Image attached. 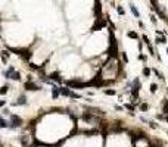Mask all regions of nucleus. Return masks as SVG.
I'll return each mask as SVG.
<instances>
[{
    "instance_id": "f8f14e48",
    "label": "nucleus",
    "mask_w": 168,
    "mask_h": 147,
    "mask_svg": "<svg viewBox=\"0 0 168 147\" xmlns=\"http://www.w3.org/2000/svg\"><path fill=\"white\" fill-rule=\"evenodd\" d=\"M12 105L13 106H25V105H27V97H25L24 94H22V96H19L18 100H16V101H13Z\"/></svg>"
},
{
    "instance_id": "37998d69",
    "label": "nucleus",
    "mask_w": 168,
    "mask_h": 147,
    "mask_svg": "<svg viewBox=\"0 0 168 147\" xmlns=\"http://www.w3.org/2000/svg\"><path fill=\"white\" fill-rule=\"evenodd\" d=\"M167 22H168V18H167Z\"/></svg>"
},
{
    "instance_id": "20e7f679",
    "label": "nucleus",
    "mask_w": 168,
    "mask_h": 147,
    "mask_svg": "<svg viewBox=\"0 0 168 147\" xmlns=\"http://www.w3.org/2000/svg\"><path fill=\"white\" fill-rule=\"evenodd\" d=\"M140 88H142L140 80H139V78H134V81H133V85H131V90H130V93H131V97H133V101H134V99H137V97H139V91H140Z\"/></svg>"
},
{
    "instance_id": "a878e982",
    "label": "nucleus",
    "mask_w": 168,
    "mask_h": 147,
    "mask_svg": "<svg viewBox=\"0 0 168 147\" xmlns=\"http://www.w3.org/2000/svg\"><path fill=\"white\" fill-rule=\"evenodd\" d=\"M105 94H106V96H115L117 91H115L114 88H112V90H111V88H106V90H105Z\"/></svg>"
},
{
    "instance_id": "412c9836",
    "label": "nucleus",
    "mask_w": 168,
    "mask_h": 147,
    "mask_svg": "<svg viewBox=\"0 0 168 147\" xmlns=\"http://www.w3.org/2000/svg\"><path fill=\"white\" fill-rule=\"evenodd\" d=\"M7 91H9V84H5V85H2V87H0V96L6 94Z\"/></svg>"
},
{
    "instance_id": "b1692460",
    "label": "nucleus",
    "mask_w": 168,
    "mask_h": 147,
    "mask_svg": "<svg viewBox=\"0 0 168 147\" xmlns=\"http://www.w3.org/2000/svg\"><path fill=\"white\" fill-rule=\"evenodd\" d=\"M10 80H15V81H19V80H21V74L15 71V72H13L12 75H10Z\"/></svg>"
},
{
    "instance_id": "c9c22d12",
    "label": "nucleus",
    "mask_w": 168,
    "mask_h": 147,
    "mask_svg": "<svg viewBox=\"0 0 168 147\" xmlns=\"http://www.w3.org/2000/svg\"><path fill=\"white\" fill-rule=\"evenodd\" d=\"M2 113H3V115H6V116H10V112H9V109H3V110H2Z\"/></svg>"
},
{
    "instance_id": "ddd939ff",
    "label": "nucleus",
    "mask_w": 168,
    "mask_h": 147,
    "mask_svg": "<svg viewBox=\"0 0 168 147\" xmlns=\"http://www.w3.org/2000/svg\"><path fill=\"white\" fill-rule=\"evenodd\" d=\"M81 134H84L86 137H89V135H97V134H100V131H99V128H94V129H84V131H81Z\"/></svg>"
},
{
    "instance_id": "f3484780",
    "label": "nucleus",
    "mask_w": 168,
    "mask_h": 147,
    "mask_svg": "<svg viewBox=\"0 0 168 147\" xmlns=\"http://www.w3.org/2000/svg\"><path fill=\"white\" fill-rule=\"evenodd\" d=\"M130 10H131V13H133L134 18H140V12H139V9L133 5V3H130Z\"/></svg>"
},
{
    "instance_id": "79ce46f5",
    "label": "nucleus",
    "mask_w": 168,
    "mask_h": 147,
    "mask_svg": "<svg viewBox=\"0 0 168 147\" xmlns=\"http://www.w3.org/2000/svg\"><path fill=\"white\" fill-rule=\"evenodd\" d=\"M133 147H137V146H133Z\"/></svg>"
},
{
    "instance_id": "7ed1b4c3",
    "label": "nucleus",
    "mask_w": 168,
    "mask_h": 147,
    "mask_svg": "<svg viewBox=\"0 0 168 147\" xmlns=\"http://www.w3.org/2000/svg\"><path fill=\"white\" fill-rule=\"evenodd\" d=\"M22 123H24V121H22L21 116H18V115H10V121H9V128L10 129L19 128V127H22Z\"/></svg>"
},
{
    "instance_id": "c03bdc74",
    "label": "nucleus",
    "mask_w": 168,
    "mask_h": 147,
    "mask_svg": "<svg viewBox=\"0 0 168 147\" xmlns=\"http://www.w3.org/2000/svg\"><path fill=\"white\" fill-rule=\"evenodd\" d=\"M167 53H168V49H167Z\"/></svg>"
},
{
    "instance_id": "cd10ccee",
    "label": "nucleus",
    "mask_w": 168,
    "mask_h": 147,
    "mask_svg": "<svg viewBox=\"0 0 168 147\" xmlns=\"http://www.w3.org/2000/svg\"><path fill=\"white\" fill-rule=\"evenodd\" d=\"M164 115H168V100H164Z\"/></svg>"
},
{
    "instance_id": "4c0bfd02",
    "label": "nucleus",
    "mask_w": 168,
    "mask_h": 147,
    "mask_svg": "<svg viewBox=\"0 0 168 147\" xmlns=\"http://www.w3.org/2000/svg\"><path fill=\"white\" fill-rule=\"evenodd\" d=\"M139 59H140V60H146V56H144V54H139Z\"/></svg>"
},
{
    "instance_id": "393cba45",
    "label": "nucleus",
    "mask_w": 168,
    "mask_h": 147,
    "mask_svg": "<svg viewBox=\"0 0 168 147\" xmlns=\"http://www.w3.org/2000/svg\"><path fill=\"white\" fill-rule=\"evenodd\" d=\"M146 46H148V49H149V53H150V56H156L155 54V50H153V47H152V43H148V44H146Z\"/></svg>"
},
{
    "instance_id": "e433bc0d",
    "label": "nucleus",
    "mask_w": 168,
    "mask_h": 147,
    "mask_svg": "<svg viewBox=\"0 0 168 147\" xmlns=\"http://www.w3.org/2000/svg\"><path fill=\"white\" fill-rule=\"evenodd\" d=\"M124 107L130 109V110H134V106H133V105H124Z\"/></svg>"
},
{
    "instance_id": "a211bd4d",
    "label": "nucleus",
    "mask_w": 168,
    "mask_h": 147,
    "mask_svg": "<svg viewBox=\"0 0 168 147\" xmlns=\"http://www.w3.org/2000/svg\"><path fill=\"white\" fill-rule=\"evenodd\" d=\"M0 56H2V62H3V65H6L7 59H9V52H7V50H2V52H0Z\"/></svg>"
},
{
    "instance_id": "2eb2a0df",
    "label": "nucleus",
    "mask_w": 168,
    "mask_h": 147,
    "mask_svg": "<svg viewBox=\"0 0 168 147\" xmlns=\"http://www.w3.org/2000/svg\"><path fill=\"white\" fill-rule=\"evenodd\" d=\"M52 97H53L55 100L59 97V87H58L56 84H53V82H52Z\"/></svg>"
},
{
    "instance_id": "ea45409f",
    "label": "nucleus",
    "mask_w": 168,
    "mask_h": 147,
    "mask_svg": "<svg viewBox=\"0 0 168 147\" xmlns=\"http://www.w3.org/2000/svg\"><path fill=\"white\" fill-rule=\"evenodd\" d=\"M165 121H167V122H168V115H167V116H165Z\"/></svg>"
},
{
    "instance_id": "9d476101",
    "label": "nucleus",
    "mask_w": 168,
    "mask_h": 147,
    "mask_svg": "<svg viewBox=\"0 0 168 147\" xmlns=\"http://www.w3.org/2000/svg\"><path fill=\"white\" fill-rule=\"evenodd\" d=\"M93 12H94L96 19H100V18H102V3L96 2V3H94V9H93Z\"/></svg>"
},
{
    "instance_id": "bb28decb",
    "label": "nucleus",
    "mask_w": 168,
    "mask_h": 147,
    "mask_svg": "<svg viewBox=\"0 0 168 147\" xmlns=\"http://www.w3.org/2000/svg\"><path fill=\"white\" fill-rule=\"evenodd\" d=\"M117 12H118V15H121V16H124V15H125V10H124V7H122V6H117Z\"/></svg>"
},
{
    "instance_id": "7c9ffc66",
    "label": "nucleus",
    "mask_w": 168,
    "mask_h": 147,
    "mask_svg": "<svg viewBox=\"0 0 168 147\" xmlns=\"http://www.w3.org/2000/svg\"><path fill=\"white\" fill-rule=\"evenodd\" d=\"M121 58H122V60H124L125 63H128V56H127V53H125V52L121 53Z\"/></svg>"
},
{
    "instance_id": "2f4dec72",
    "label": "nucleus",
    "mask_w": 168,
    "mask_h": 147,
    "mask_svg": "<svg viewBox=\"0 0 168 147\" xmlns=\"http://www.w3.org/2000/svg\"><path fill=\"white\" fill-rule=\"evenodd\" d=\"M153 72H155V75L158 76L159 80H164V75H162V74H161V72H159V71H158V69H153Z\"/></svg>"
},
{
    "instance_id": "1a4fd4ad",
    "label": "nucleus",
    "mask_w": 168,
    "mask_h": 147,
    "mask_svg": "<svg viewBox=\"0 0 168 147\" xmlns=\"http://www.w3.org/2000/svg\"><path fill=\"white\" fill-rule=\"evenodd\" d=\"M84 107H86V110L93 113L94 116H103V115H105V112H103L102 109H99V107H94V106H84Z\"/></svg>"
},
{
    "instance_id": "6ab92c4d",
    "label": "nucleus",
    "mask_w": 168,
    "mask_h": 147,
    "mask_svg": "<svg viewBox=\"0 0 168 147\" xmlns=\"http://www.w3.org/2000/svg\"><path fill=\"white\" fill-rule=\"evenodd\" d=\"M127 37H128V38H131V40H137L139 34L136 32V31H128V32H127Z\"/></svg>"
},
{
    "instance_id": "4468645a",
    "label": "nucleus",
    "mask_w": 168,
    "mask_h": 147,
    "mask_svg": "<svg viewBox=\"0 0 168 147\" xmlns=\"http://www.w3.org/2000/svg\"><path fill=\"white\" fill-rule=\"evenodd\" d=\"M71 88L68 87H59V94H62V96H65V97H71Z\"/></svg>"
},
{
    "instance_id": "39448f33",
    "label": "nucleus",
    "mask_w": 168,
    "mask_h": 147,
    "mask_svg": "<svg viewBox=\"0 0 168 147\" xmlns=\"http://www.w3.org/2000/svg\"><path fill=\"white\" fill-rule=\"evenodd\" d=\"M81 119H83L84 122H87V123L100 122L99 116H94V115H93V113H90V112H83V113H81Z\"/></svg>"
},
{
    "instance_id": "4be33fe9",
    "label": "nucleus",
    "mask_w": 168,
    "mask_h": 147,
    "mask_svg": "<svg viewBox=\"0 0 168 147\" xmlns=\"http://www.w3.org/2000/svg\"><path fill=\"white\" fill-rule=\"evenodd\" d=\"M0 128H9V121L0 118Z\"/></svg>"
},
{
    "instance_id": "c756f323",
    "label": "nucleus",
    "mask_w": 168,
    "mask_h": 147,
    "mask_svg": "<svg viewBox=\"0 0 168 147\" xmlns=\"http://www.w3.org/2000/svg\"><path fill=\"white\" fill-rule=\"evenodd\" d=\"M156 90H158V85H156L155 82L150 84V93H156Z\"/></svg>"
},
{
    "instance_id": "58836bf2",
    "label": "nucleus",
    "mask_w": 168,
    "mask_h": 147,
    "mask_svg": "<svg viewBox=\"0 0 168 147\" xmlns=\"http://www.w3.org/2000/svg\"><path fill=\"white\" fill-rule=\"evenodd\" d=\"M2 106H5V100H0V107Z\"/></svg>"
},
{
    "instance_id": "a19ab883",
    "label": "nucleus",
    "mask_w": 168,
    "mask_h": 147,
    "mask_svg": "<svg viewBox=\"0 0 168 147\" xmlns=\"http://www.w3.org/2000/svg\"><path fill=\"white\" fill-rule=\"evenodd\" d=\"M149 147H158V146H149Z\"/></svg>"
},
{
    "instance_id": "f03ea898",
    "label": "nucleus",
    "mask_w": 168,
    "mask_h": 147,
    "mask_svg": "<svg viewBox=\"0 0 168 147\" xmlns=\"http://www.w3.org/2000/svg\"><path fill=\"white\" fill-rule=\"evenodd\" d=\"M9 50H10V52H15L18 56L22 58L24 62H28V63H30V59H31V56H33V53H31L30 49H9Z\"/></svg>"
},
{
    "instance_id": "dca6fc26",
    "label": "nucleus",
    "mask_w": 168,
    "mask_h": 147,
    "mask_svg": "<svg viewBox=\"0 0 168 147\" xmlns=\"http://www.w3.org/2000/svg\"><path fill=\"white\" fill-rule=\"evenodd\" d=\"M13 72H15V68H13V66H9L6 71H3V76H5L6 80H10V75H12Z\"/></svg>"
},
{
    "instance_id": "9b49d317",
    "label": "nucleus",
    "mask_w": 168,
    "mask_h": 147,
    "mask_svg": "<svg viewBox=\"0 0 168 147\" xmlns=\"http://www.w3.org/2000/svg\"><path fill=\"white\" fill-rule=\"evenodd\" d=\"M47 80H49V81H56V82H59V84H60L62 81H64L59 72H52V74H49Z\"/></svg>"
},
{
    "instance_id": "473e14b6",
    "label": "nucleus",
    "mask_w": 168,
    "mask_h": 147,
    "mask_svg": "<svg viewBox=\"0 0 168 147\" xmlns=\"http://www.w3.org/2000/svg\"><path fill=\"white\" fill-rule=\"evenodd\" d=\"M71 99H81V94H78V93H71Z\"/></svg>"
},
{
    "instance_id": "6e6552de",
    "label": "nucleus",
    "mask_w": 168,
    "mask_h": 147,
    "mask_svg": "<svg viewBox=\"0 0 168 147\" xmlns=\"http://www.w3.org/2000/svg\"><path fill=\"white\" fill-rule=\"evenodd\" d=\"M24 88L27 90V91H38L41 87H40L38 84H36L34 81H27L24 84Z\"/></svg>"
},
{
    "instance_id": "f257e3e1",
    "label": "nucleus",
    "mask_w": 168,
    "mask_h": 147,
    "mask_svg": "<svg viewBox=\"0 0 168 147\" xmlns=\"http://www.w3.org/2000/svg\"><path fill=\"white\" fill-rule=\"evenodd\" d=\"M109 59H112V58H117L118 56V43H117V38H115V35L114 32L111 31V34H109Z\"/></svg>"
},
{
    "instance_id": "72a5a7b5",
    "label": "nucleus",
    "mask_w": 168,
    "mask_h": 147,
    "mask_svg": "<svg viewBox=\"0 0 168 147\" xmlns=\"http://www.w3.org/2000/svg\"><path fill=\"white\" fill-rule=\"evenodd\" d=\"M150 22L153 24V25H156V16H155V15H153V13L150 15Z\"/></svg>"
},
{
    "instance_id": "c85d7f7f",
    "label": "nucleus",
    "mask_w": 168,
    "mask_h": 147,
    "mask_svg": "<svg viewBox=\"0 0 168 147\" xmlns=\"http://www.w3.org/2000/svg\"><path fill=\"white\" fill-rule=\"evenodd\" d=\"M148 109H149V105H148V103H142V105H140V110L142 112H146Z\"/></svg>"
},
{
    "instance_id": "f704fd0d",
    "label": "nucleus",
    "mask_w": 168,
    "mask_h": 147,
    "mask_svg": "<svg viewBox=\"0 0 168 147\" xmlns=\"http://www.w3.org/2000/svg\"><path fill=\"white\" fill-rule=\"evenodd\" d=\"M149 127H150V128H153V129L158 128V125H156V123L153 122V121H150V122H149Z\"/></svg>"
},
{
    "instance_id": "aec40b11",
    "label": "nucleus",
    "mask_w": 168,
    "mask_h": 147,
    "mask_svg": "<svg viewBox=\"0 0 168 147\" xmlns=\"http://www.w3.org/2000/svg\"><path fill=\"white\" fill-rule=\"evenodd\" d=\"M142 74H143V76H146V78H149L150 74H152V69L150 68H148V66H144L143 71H142Z\"/></svg>"
},
{
    "instance_id": "0eeeda50",
    "label": "nucleus",
    "mask_w": 168,
    "mask_h": 147,
    "mask_svg": "<svg viewBox=\"0 0 168 147\" xmlns=\"http://www.w3.org/2000/svg\"><path fill=\"white\" fill-rule=\"evenodd\" d=\"M65 85L66 87H71V88H84V87H87V84H86V82H81L80 80H68V81H65Z\"/></svg>"
},
{
    "instance_id": "5701e85b",
    "label": "nucleus",
    "mask_w": 168,
    "mask_h": 147,
    "mask_svg": "<svg viewBox=\"0 0 168 147\" xmlns=\"http://www.w3.org/2000/svg\"><path fill=\"white\" fill-rule=\"evenodd\" d=\"M156 43H158V44H165V43H167V38H165V35L156 37Z\"/></svg>"
},
{
    "instance_id": "423d86ee",
    "label": "nucleus",
    "mask_w": 168,
    "mask_h": 147,
    "mask_svg": "<svg viewBox=\"0 0 168 147\" xmlns=\"http://www.w3.org/2000/svg\"><path fill=\"white\" fill-rule=\"evenodd\" d=\"M106 24H108V19H106V18H100V19H96L90 31H91V32H94V31H99V29L105 28V27H106Z\"/></svg>"
}]
</instances>
